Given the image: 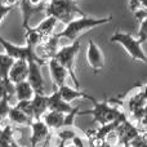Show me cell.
<instances>
[{
	"label": "cell",
	"mask_w": 147,
	"mask_h": 147,
	"mask_svg": "<svg viewBox=\"0 0 147 147\" xmlns=\"http://www.w3.org/2000/svg\"><path fill=\"white\" fill-rule=\"evenodd\" d=\"M132 147H147V130L141 132L134 140L130 142Z\"/></svg>",
	"instance_id": "cell-27"
},
{
	"label": "cell",
	"mask_w": 147,
	"mask_h": 147,
	"mask_svg": "<svg viewBox=\"0 0 147 147\" xmlns=\"http://www.w3.org/2000/svg\"><path fill=\"white\" fill-rule=\"evenodd\" d=\"M58 41L59 38L57 34H54L53 36L48 38L47 40H44L38 48L35 49L36 54L40 59H43L45 63H48V61L53 59L56 57L57 52H58Z\"/></svg>",
	"instance_id": "cell-10"
},
{
	"label": "cell",
	"mask_w": 147,
	"mask_h": 147,
	"mask_svg": "<svg viewBox=\"0 0 147 147\" xmlns=\"http://www.w3.org/2000/svg\"><path fill=\"white\" fill-rule=\"evenodd\" d=\"M27 74H28V61L25 59H17L13 62L12 67L9 70L8 74V80L16 85V84L25 81L27 79Z\"/></svg>",
	"instance_id": "cell-13"
},
{
	"label": "cell",
	"mask_w": 147,
	"mask_h": 147,
	"mask_svg": "<svg viewBox=\"0 0 147 147\" xmlns=\"http://www.w3.org/2000/svg\"><path fill=\"white\" fill-rule=\"evenodd\" d=\"M124 147H132V146H130V145H128V146H124Z\"/></svg>",
	"instance_id": "cell-37"
},
{
	"label": "cell",
	"mask_w": 147,
	"mask_h": 147,
	"mask_svg": "<svg viewBox=\"0 0 147 147\" xmlns=\"http://www.w3.org/2000/svg\"><path fill=\"white\" fill-rule=\"evenodd\" d=\"M76 136H78V133H76V130H74V128H62L57 132L58 141H71Z\"/></svg>",
	"instance_id": "cell-25"
},
{
	"label": "cell",
	"mask_w": 147,
	"mask_h": 147,
	"mask_svg": "<svg viewBox=\"0 0 147 147\" xmlns=\"http://www.w3.org/2000/svg\"><path fill=\"white\" fill-rule=\"evenodd\" d=\"M8 120L16 125H28L34 121L31 117H28L17 105H13L9 109V114H8Z\"/></svg>",
	"instance_id": "cell-20"
},
{
	"label": "cell",
	"mask_w": 147,
	"mask_h": 147,
	"mask_svg": "<svg viewBox=\"0 0 147 147\" xmlns=\"http://www.w3.org/2000/svg\"><path fill=\"white\" fill-rule=\"evenodd\" d=\"M110 43H117L125 49L128 54L132 57L134 61H140L147 65V56L142 49V44L140 43L137 38L132 36L127 32H115L110 38Z\"/></svg>",
	"instance_id": "cell-5"
},
{
	"label": "cell",
	"mask_w": 147,
	"mask_h": 147,
	"mask_svg": "<svg viewBox=\"0 0 147 147\" xmlns=\"http://www.w3.org/2000/svg\"><path fill=\"white\" fill-rule=\"evenodd\" d=\"M31 109H32L34 120H41L48 111V96L47 94H35L31 99Z\"/></svg>",
	"instance_id": "cell-16"
},
{
	"label": "cell",
	"mask_w": 147,
	"mask_h": 147,
	"mask_svg": "<svg viewBox=\"0 0 147 147\" xmlns=\"http://www.w3.org/2000/svg\"><path fill=\"white\" fill-rule=\"evenodd\" d=\"M48 67H49V72H51V78H52V92L59 89L61 86L66 85L67 79L70 78L69 72L66 71L63 66L58 63L56 59H51L48 61Z\"/></svg>",
	"instance_id": "cell-11"
},
{
	"label": "cell",
	"mask_w": 147,
	"mask_h": 147,
	"mask_svg": "<svg viewBox=\"0 0 147 147\" xmlns=\"http://www.w3.org/2000/svg\"><path fill=\"white\" fill-rule=\"evenodd\" d=\"M88 99H90L93 102V110L90 111H81L80 115H93V121L98 123L99 125H106L110 123L117 121V120H125L128 119L127 115L123 112V110L114 107L110 105L109 99H105L102 102H98L94 97L89 96Z\"/></svg>",
	"instance_id": "cell-3"
},
{
	"label": "cell",
	"mask_w": 147,
	"mask_h": 147,
	"mask_svg": "<svg viewBox=\"0 0 147 147\" xmlns=\"http://www.w3.org/2000/svg\"><path fill=\"white\" fill-rule=\"evenodd\" d=\"M44 13L47 17H53L65 26L78 17L86 16L80 9L76 0H49L45 4Z\"/></svg>",
	"instance_id": "cell-1"
},
{
	"label": "cell",
	"mask_w": 147,
	"mask_h": 147,
	"mask_svg": "<svg viewBox=\"0 0 147 147\" xmlns=\"http://www.w3.org/2000/svg\"><path fill=\"white\" fill-rule=\"evenodd\" d=\"M20 3H21V0H3L1 1V4H4L5 7H9V8H14V7H20Z\"/></svg>",
	"instance_id": "cell-32"
},
{
	"label": "cell",
	"mask_w": 147,
	"mask_h": 147,
	"mask_svg": "<svg viewBox=\"0 0 147 147\" xmlns=\"http://www.w3.org/2000/svg\"><path fill=\"white\" fill-rule=\"evenodd\" d=\"M112 21V16L105 18H92L88 16H84V17H78L74 21H71L70 23H67L65 26V28L58 32V38H67L69 40L75 41L78 39H80V36L83 35L85 31H89L94 27H98V26L106 25V23L111 22Z\"/></svg>",
	"instance_id": "cell-2"
},
{
	"label": "cell",
	"mask_w": 147,
	"mask_h": 147,
	"mask_svg": "<svg viewBox=\"0 0 147 147\" xmlns=\"http://www.w3.org/2000/svg\"><path fill=\"white\" fill-rule=\"evenodd\" d=\"M48 1H49V0H45V3H48Z\"/></svg>",
	"instance_id": "cell-38"
},
{
	"label": "cell",
	"mask_w": 147,
	"mask_h": 147,
	"mask_svg": "<svg viewBox=\"0 0 147 147\" xmlns=\"http://www.w3.org/2000/svg\"><path fill=\"white\" fill-rule=\"evenodd\" d=\"M58 92H59L61 98L63 99L66 103H70V105H71V102H74L75 99H81V98L88 99V97H89L88 93H85V92H83V90H79V89H76V88H71V86H69L67 84L61 86V88L58 89Z\"/></svg>",
	"instance_id": "cell-18"
},
{
	"label": "cell",
	"mask_w": 147,
	"mask_h": 147,
	"mask_svg": "<svg viewBox=\"0 0 147 147\" xmlns=\"http://www.w3.org/2000/svg\"><path fill=\"white\" fill-rule=\"evenodd\" d=\"M25 40H26V45L31 47V48L36 49L41 43L44 41V38L35 30V28H28L25 31Z\"/></svg>",
	"instance_id": "cell-23"
},
{
	"label": "cell",
	"mask_w": 147,
	"mask_h": 147,
	"mask_svg": "<svg viewBox=\"0 0 147 147\" xmlns=\"http://www.w3.org/2000/svg\"><path fill=\"white\" fill-rule=\"evenodd\" d=\"M9 109H10V99L8 97H5V98H3L0 101V123H3L5 119H8Z\"/></svg>",
	"instance_id": "cell-26"
},
{
	"label": "cell",
	"mask_w": 147,
	"mask_h": 147,
	"mask_svg": "<svg viewBox=\"0 0 147 147\" xmlns=\"http://www.w3.org/2000/svg\"><path fill=\"white\" fill-rule=\"evenodd\" d=\"M20 9H21V13H22V28H23V31H26L30 28L28 22H30L31 16L39 12H44L45 7H35L28 0H21Z\"/></svg>",
	"instance_id": "cell-15"
},
{
	"label": "cell",
	"mask_w": 147,
	"mask_h": 147,
	"mask_svg": "<svg viewBox=\"0 0 147 147\" xmlns=\"http://www.w3.org/2000/svg\"><path fill=\"white\" fill-rule=\"evenodd\" d=\"M14 130L12 125L5 124L3 127V133L0 136V147H20L17 142L14 141Z\"/></svg>",
	"instance_id": "cell-22"
},
{
	"label": "cell",
	"mask_w": 147,
	"mask_h": 147,
	"mask_svg": "<svg viewBox=\"0 0 147 147\" xmlns=\"http://www.w3.org/2000/svg\"><path fill=\"white\" fill-rule=\"evenodd\" d=\"M140 133H141V130L138 129L137 125H134L128 119L123 120L116 127V129L114 130V134L116 136V138H117V145H120L121 147L130 145V142H132Z\"/></svg>",
	"instance_id": "cell-8"
},
{
	"label": "cell",
	"mask_w": 147,
	"mask_h": 147,
	"mask_svg": "<svg viewBox=\"0 0 147 147\" xmlns=\"http://www.w3.org/2000/svg\"><path fill=\"white\" fill-rule=\"evenodd\" d=\"M65 119H66V114L56 111H47L44 116L41 117V120L45 123V125L52 132L65 128Z\"/></svg>",
	"instance_id": "cell-17"
},
{
	"label": "cell",
	"mask_w": 147,
	"mask_h": 147,
	"mask_svg": "<svg viewBox=\"0 0 147 147\" xmlns=\"http://www.w3.org/2000/svg\"><path fill=\"white\" fill-rule=\"evenodd\" d=\"M137 39L140 40L141 44H143L147 41V18L141 20V25H140V30H138Z\"/></svg>",
	"instance_id": "cell-28"
},
{
	"label": "cell",
	"mask_w": 147,
	"mask_h": 147,
	"mask_svg": "<svg viewBox=\"0 0 147 147\" xmlns=\"http://www.w3.org/2000/svg\"><path fill=\"white\" fill-rule=\"evenodd\" d=\"M0 44H1V47L4 48L5 54H8V56H9L10 58H13L14 61H17V59H25V61H36L40 65H43V66L47 65L43 59L39 58L36 52H35V49L31 48V47L16 45V44H12L10 41L5 40V39L1 38V36H0Z\"/></svg>",
	"instance_id": "cell-6"
},
{
	"label": "cell",
	"mask_w": 147,
	"mask_h": 147,
	"mask_svg": "<svg viewBox=\"0 0 147 147\" xmlns=\"http://www.w3.org/2000/svg\"><path fill=\"white\" fill-rule=\"evenodd\" d=\"M41 147H48V143H45V145H43Z\"/></svg>",
	"instance_id": "cell-36"
},
{
	"label": "cell",
	"mask_w": 147,
	"mask_h": 147,
	"mask_svg": "<svg viewBox=\"0 0 147 147\" xmlns=\"http://www.w3.org/2000/svg\"><path fill=\"white\" fill-rule=\"evenodd\" d=\"M12 8H9V7H5L4 4H1V3H0V23L3 22V21H4V18L7 17L8 14H9L10 12H12Z\"/></svg>",
	"instance_id": "cell-30"
},
{
	"label": "cell",
	"mask_w": 147,
	"mask_h": 147,
	"mask_svg": "<svg viewBox=\"0 0 147 147\" xmlns=\"http://www.w3.org/2000/svg\"><path fill=\"white\" fill-rule=\"evenodd\" d=\"M88 142V147H117L109 141H86Z\"/></svg>",
	"instance_id": "cell-29"
},
{
	"label": "cell",
	"mask_w": 147,
	"mask_h": 147,
	"mask_svg": "<svg viewBox=\"0 0 147 147\" xmlns=\"http://www.w3.org/2000/svg\"><path fill=\"white\" fill-rule=\"evenodd\" d=\"M72 140H74V138H72ZM72 140L71 141H59L58 145H57V147H78Z\"/></svg>",
	"instance_id": "cell-33"
},
{
	"label": "cell",
	"mask_w": 147,
	"mask_h": 147,
	"mask_svg": "<svg viewBox=\"0 0 147 147\" xmlns=\"http://www.w3.org/2000/svg\"><path fill=\"white\" fill-rule=\"evenodd\" d=\"M1 133H3V128L0 127V136H1Z\"/></svg>",
	"instance_id": "cell-35"
},
{
	"label": "cell",
	"mask_w": 147,
	"mask_h": 147,
	"mask_svg": "<svg viewBox=\"0 0 147 147\" xmlns=\"http://www.w3.org/2000/svg\"><path fill=\"white\" fill-rule=\"evenodd\" d=\"M31 136H30V146L31 147H41L45 143H49L52 137V130L45 125L43 120H34L30 124Z\"/></svg>",
	"instance_id": "cell-7"
},
{
	"label": "cell",
	"mask_w": 147,
	"mask_h": 147,
	"mask_svg": "<svg viewBox=\"0 0 147 147\" xmlns=\"http://www.w3.org/2000/svg\"><path fill=\"white\" fill-rule=\"evenodd\" d=\"M41 66L36 61H28V74L27 83L34 89L35 94H45V86H44V79L41 75Z\"/></svg>",
	"instance_id": "cell-9"
},
{
	"label": "cell",
	"mask_w": 147,
	"mask_h": 147,
	"mask_svg": "<svg viewBox=\"0 0 147 147\" xmlns=\"http://www.w3.org/2000/svg\"><path fill=\"white\" fill-rule=\"evenodd\" d=\"M86 62L93 69L94 74H98L105 66V58L99 47L94 43L93 39H89L88 51H86Z\"/></svg>",
	"instance_id": "cell-12"
},
{
	"label": "cell",
	"mask_w": 147,
	"mask_h": 147,
	"mask_svg": "<svg viewBox=\"0 0 147 147\" xmlns=\"http://www.w3.org/2000/svg\"><path fill=\"white\" fill-rule=\"evenodd\" d=\"M35 96V92L31 88V85L27 83V80L21 81V83L14 85V98L16 102H23V101H31Z\"/></svg>",
	"instance_id": "cell-19"
},
{
	"label": "cell",
	"mask_w": 147,
	"mask_h": 147,
	"mask_svg": "<svg viewBox=\"0 0 147 147\" xmlns=\"http://www.w3.org/2000/svg\"><path fill=\"white\" fill-rule=\"evenodd\" d=\"M143 0H129V9L132 10L133 13L137 12L141 8V4H142Z\"/></svg>",
	"instance_id": "cell-31"
},
{
	"label": "cell",
	"mask_w": 147,
	"mask_h": 147,
	"mask_svg": "<svg viewBox=\"0 0 147 147\" xmlns=\"http://www.w3.org/2000/svg\"><path fill=\"white\" fill-rule=\"evenodd\" d=\"M13 62H14V59L10 58L8 54L0 53V79L8 80V74H9Z\"/></svg>",
	"instance_id": "cell-24"
},
{
	"label": "cell",
	"mask_w": 147,
	"mask_h": 147,
	"mask_svg": "<svg viewBox=\"0 0 147 147\" xmlns=\"http://www.w3.org/2000/svg\"><path fill=\"white\" fill-rule=\"evenodd\" d=\"M74 110V107L70 103H66L59 96L58 89L52 92L51 96H48V111L62 112V114H69Z\"/></svg>",
	"instance_id": "cell-14"
},
{
	"label": "cell",
	"mask_w": 147,
	"mask_h": 147,
	"mask_svg": "<svg viewBox=\"0 0 147 147\" xmlns=\"http://www.w3.org/2000/svg\"><path fill=\"white\" fill-rule=\"evenodd\" d=\"M58 23V21L53 17H45L38 26L35 27V30L40 34L44 38V40H47L48 38L54 35V30H56V26Z\"/></svg>",
	"instance_id": "cell-21"
},
{
	"label": "cell",
	"mask_w": 147,
	"mask_h": 147,
	"mask_svg": "<svg viewBox=\"0 0 147 147\" xmlns=\"http://www.w3.org/2000/svg\"><path fill=\"white\" fill-rule=\"evenodd\" d=\"M79 51H80V39L72 41V44H70V45L58 49L54 59H56L61 66H63L65 69H66V71L69 72L70 79L74 81L75 88L80 90V83H79V79L75 74V59H76V56H78Z\"/></svg>",
	"instance_id": "cell-4"
},
{
	"label": "cell",
	"mask_w": 147,
	"mask_h": 147,
	"mask_svg": "<svg viewBox=\"0 0 147 147\" xmlns=\"http://www.w3.org/2000/svg\"><path fill=\"white\" fill-rule=\"evenodd\" d=\"M141 93H142V96L143 97H145V99H146V101H147V85L145 86V88H143L142 89V92H141Z\"/></svg>",
	"instance_id": "cell-34"
}]
</instances>
